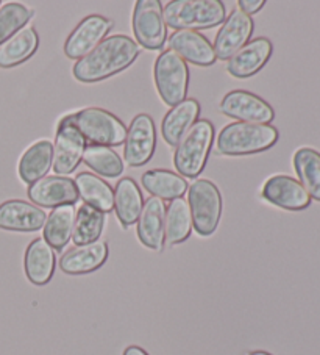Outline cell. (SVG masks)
<instances>
[{"mask_svg": "<svg viewBox=\"0 0 320 355\" xmlns=\"http://www.w3.org/2000/svg\"><path fill=\"white\" fill-rule=\"evenodd\" d=\"M141 53V46L127 35L105 38L94 51L78 60L73 77L82 83H97L130 67Z\"/></svg>", "mask_w": 320, "mask_h": 355, "instance_id": "1", "label": "cell"}, {"mask_svg": "<svg viewBox=\"0 0 320 355\" xmlns=\"http://www.w3.org/2000/svg\"><path fill=\"white\" fill-rule=\"evenodd\" d=\"M278 137V130L270 124L233 122L217 135L216 146L217 152L222 155H251L272 148Z\"/></svg>", "mask_w": 320, "mask_h": 355, "instance_id": "2", "label": "cell"}, {"mask_svg": "<svg viewBox=\"0 0 320 355\" xmlns=\"http://www.w3.org/2000/svg\"><path fill=\"white\" fill-rule=\"evenodd\" d=\"M214 125L208 119H200L189 128L177 144L174 155L175 169L184 179H197L205 169L214 141Z\"/></svg>", "mask_w": 320, "mask_h": 355, "instance_id": "3", "label": "cell"}, {"mask_svg": "<svg viewBox=\"0 0 320 355\" xmlns=\"http://www.w3.org/2000/svg\"><path fill=\"white\" fill-rule=\"evenodd\" d=\"M166 26L174 30L213 28L224 24L225 5L219 0H174L164 8Z\"/></svg>", "mask_w": 320, "mask_h": 355, "instance_id": "4", "label": "cell"}, {"mask_svg": "<svg viewBox=\"0 0 320 355\" xmlns=\"http://www.w3.org/2000/svg\"><path fill=\"white\" fill-rule=\"evenodd\" d=\"M188 191L193 227L200 236H211L222 218V194L216 183L206 179H197L194 183H190Z\"/></svg>", "mask_w": 320, "mask_h": 355, "instance_id": "5", "label": "cell"}, {"mask_svg": "<svg viewBox=\"0 0 320 355\" xmlns=\"http://www.w3.org/2000/svg\"><path fill=\"white\" fill-rule=\"evenodd\" d=\"M73 122L85 139L91 141L92 144L112 148L125 143V124L107 110L98 107L83 108L73 113Z\"/></svg>", "mask_w": 320, "mask_h": 355, "instance_id": "6", "label": "cell"}, {"mask_svg": "<svg viewBox=\"0 0 320 355\" xmlns=\"http://www.w3.org/2000/svg\"><path fill=\"white\" fill-rule=\"evenodd\" d=\"M153 78L161 101L168 107H175L186 99L189 87V69L186 61L175 52L164 51L153 66Z\"/></svg>", "mask_w": 320, "mask_h": 355, "instance_id": "7", "label": "cell"}, {"mask_svg": "<svg viewBox=\"0 0 320 355\" xmlns=\"http://www.w3.org/2000/svg\"><path fill=\"white\" fill-rule=\"evenodd\" d=\"M132 27L139 46L158 51L168 40L164 8L159 0H138L133 8Z\"/></svg>", "mask_w": 320, "mask_h": 355, "instance_id": "8", "label": "cell"}, {"mask_svg": "<svg viewBox=\"0 0 320 355\" xmlns=\"http://www.w3.org/2000/svg\"><path fill=\"white\" fill-rule=\"evenodd\" d=\"M86 139L73 122V114H67L60 121L53 144V171L58 175H67L83 162Z\"/></svg>", "mask_w": 320, "mask_h": 355, "instance_id": "9", "label": "cell"}, {"mask_svg": "<svg viewBox=\"0 0 320 355\" xmlns=\"http://www.w3.org/2000/svg\"><path fill=\"white\" fill-rule=\"evenodd\" d=\"M157 149V127L152 116L141 113L134 116L127 130L124 143V160L132 168H141L152 160Z\"/></svg>", "mask_w": 320, "mask_h": 355, "instance_id": "10", "label": "cell"}, {"mask_svg": "<svg viewBox=\"0 0 320 355\" xmlns=\"http://www.w3.org/2000/svg\"><path fill=\"white\" fill-rule=\"evenodd\" d=\"M220 112L229 118L250 124H269L275 118L269 102L245 89L230 91L220 102Z\"/></svg>", "mask_w": 320, "mask_h": 355, "instance_id": "11", "label": "cell"}, {"mask_svg": "<svg viewBox=\"0 0 320 355\" xmlns=\"http://www.w3.org/2000/svg\"><path fill=\"white\" fill-rule=\"evenodd\" d=\"M113 27L108 17L100 15H89L78 22L64 42V55L71 60H82L91 53Z\"/></svg>", "mask_w": 320, "mask_h": 355, "instance_id": "12", "label": "cell"}, {"mask_svg": "<svg viewBox=\"0 0 320 355\" xmlns=\"http://www.w3.org/2000/svg\"><path fill=\"white\" fill-rule=\"evenodd\" d=\"M254 19L241 10H233L224 21L214 40V53L217 60H230L233 55L247 44L254 35Z\"/></svg>", "mask_w": 320, "mask_h": 355, "instance_id": "13", "label": "cell"}, {"mask_svg": "<svg viewBox=\"0 0 320 355\" xmlns=\"http://www.w3.org/2000/svg\"><path fill=\"white\" fill-rule=\"evenodd\" d=\"M263 199L287 211H300L310 207L311 198L299 180L289 175H272L264 182Z\"/></svg>", "mask_w": 320, "mask_h": 355, "instance_id": "14", "label": "cell"}, {"mask_svg": "<svg viewBox=\"0 0 320 355\" xmlns=\"http://www.w3.org/2000/svg\"><path fill=\"white\" fill-rule=\"evenodd\" d=\"M28 198L36 207L57 208L60 205H73L80 199L73 180L61 175H46L28 188Z\"/></svg>", "mask_w": 320, "mask_h": 355, "instance_id": "15", "label": "cell"}, {"mask_svg": "<svg viewBox=\"0 0 320 355\" xmlns=\"http://www.w3.org/2000/svg\"><path fill=\"white\" fill-rule=\"evenodd\" d=\"M47 215L42 208L21 199L0 204V229L10 232H36L44 227Z\"/></svg>", "mask_w": 320, "mask_h": 355, "instance_id": "16", "label": "cell"}, {"mask_svg": "<svg viewBox=\"0 0 320 355\" xmlns=\"http://www.w3.org/2000/svg\"><path fill=\"white\" fill-rule=\"evenodd\" d=\"M169 51L195 66H213L216 63L214 47L206 36L194 30H177L169 38Z\"/></svg>", "mask_w": 320, "mask_h": 355, "instance_id": "17", "label": "cell"}, {"mask_svg": "<svg viewBox=\"0 0 320 355\" xmlns=\"http://www.w3.org/2000/svg\"><path fill=\"white\" fill-rule=\"evenodd\" d=\"M274 44L267 38H256L238 51L226 63V71L231 77L249 78L260 72L272 57Z\"/></svg>", "mask_w": 320, "mask_h": 355, "instance_id": "18", "label": "cell"}, {"mask_svg": "<svg viewBox=\"0 0 320 355\" xmlns=\"http://www.w3.org/2000/svg\"><path fill=\"white\" fill-rule=\"evenodd\" d=\"M108 244L105 241H96L85 246H77L61 257L60 268L64 274L82 275L94 272L100 269L108 260Z\"/></svg>", "mask_w": 320, "mask_h": 355, "instance_id": "19", "label": "cell"}, {"mask_svg": "<svg viewBox=\"0 0 320 355\" xmlns=\"http://www.w3.org/2000/svg\"><path fill=\"white\" fill-rule=\"evenodd\" d=\"M55 266H57V255L44 238H36L28 244L24 255V269L30 284L36 286L47 285L53 277Z\"/></svg>", "mask_w": 320, "mask_h": 355, "instance_id": "20", "label": "cell"}, {"mask_svg": "<svg viewBox=\"0 0 320 355\" xmlns=\"http://www.w3.org/2000/svg\"><path fill=\"white\" fill-rule=\"evenodd\" d=\"M164 202L158 198H150L143 207L138 218V238L143 246L152 250H161L164 246Z\"/></svg>", "mask_w": 320, "mask_h": 355, "instance_id": "21", "label": "cell"}, {"mask_svg": "<svg viewBox=\"0 0 320 355\" xmlns=\"http://www.w3.org/2000/svg\"><path fill=\"white\" fill-rule=\"evenodd\" d=\"M52 166L53 144L48 139H39L24 152L17 164V173L24 183L33 185L35 182L44 179Z\"/></svg>", "mask_w": 320, "mask_h": 355, "instance_id": "22", "label": "cell"}, {"mask_svg": "<svg viewBox=\"0 0 320 355\" xmlns=\"http://www.w3.org/2000/svg\"><path fill=\"white\" fill-rule=\"evenodd\" d=\"M200 114V103L195 99H184L178 105L172 107L164 116L161 135L169 146H177L186 132L193 127Z\"/></svg>", "mask_w": 320, "mask_h": 355, "instance_id": "23", "label": "cell"}, {"mask_svg": "<svg viewBox=\"0 0 320 355\" xmlns=\"http://www.w3.org/2000/svg\"><path fill=\"white\" fill-rule=\"evenodd\" d=\"M143 207L144 199L138 183L130 177L119 180L114 189V210L122 227L127 229L136 223Z\"/></svg>", "mask_w": 320, "mask_h": 355, "instance_id": "24", "label": "cell"}, {"mask_svg": "<svg viewBox=\"0 0 320 355\" xmlns=\"http://www.w3.org/2000/svg\"><path fill=\"white\" fill-rule=\"evenodd\" d=\"M39 36L33 27H24L0 46V67L10 69L27 61L38 51Z\"/></svg>", "mask_w": 320, "mask_h": 355, "instance_id": "25", "label": "cell"}, {"mask_svg": "<svg viewBox=\"0 0 320 355\" xmlns=\"http://www.w3.org/2000/svg\"><path fill=\"white\" fill-rule=\"evenodd\" d=\"M78 191V198H82L86 205H89L102 213H108L114 208V191L109 183L100 177L91 173H82L73 180Z\"/></svg>", "mask_w": 320, "mask_h": 355, "instance_id": "26", "label": "cell"}, {"mask_svg": "<svg viewBox=\"0 0 320 355\" xmlns=\"http://www.w3.org/2000/svg\"><path fill=\"white\" fill-rule=\"evenodd\" d=\"M143 187L152 198L161 200H174L188 191V182L180 174L169 169H152L143 175Z\"/></svg>", "mask_w": 320, "mask_h": 355, "instance_id": "27", "label": "cell"}, {"mask_svg": "<svg viewBox=\"0 0 320 355\" xmlns=\"http://www.w3.org/2000/svg\"><path fill=\"white\" fill-rule=\"evenodd\" d=\"M193 230V216L186 199L178 198L170 200L166 208L164 219V243L169 246H177L186 241Z\"/></svg>", "mask_w": 320, "mask_h": 355, "instance_id": "28", "label": "cell"}, {"mask_svg": "<svg viewBox=\"0 0 320 355\" xmlns=\"http://www.w3.org/2000/svg\"><path fill=\"white\" fill-rule=\"evenodd\" d=\"M73 224H75V208L73 205H60L53 208L44 224V240L53 250H61L71 241Z\"/></svg>", "mask_w": 320, "mask_h": 355, "instance_id": "29", "label": "cell"}, {"mask_svg": "<svg viewBox=\"0 0 320 355\" xmlns=\"http://www.w3.org/2000/svg\"><path fill=\"white\" fill-rule=\"evenodd\" d=\"M294 169L299 182L311 199L320 202V154L311 148H301L294 154Z\"/></svg>", "mask_w": 320, "mask_h": 355, "instance_id": "30", "label": "cell"}, {"mask_svg": "<svg viewBox=\"0 0 320 355\" xmlns=\"http://www.w3.org/2000/svg\"><path fill=\"white\" fill-rule=\"evenodd\" d=\"M105 225V213L83 204L75 213L72 241L75 246H85L98 241Z\"/></svg>", "mask_w": 320, "mask_h": 355, "instance_id": "31", "label": "cell"}, {"mask_svg": "<svg viewBox=\"0 0 320 355\" xmlns=\"http://www.w3.org/2000/svg\"><path fill=\"white\" fill-rule=\"evenodd\" d=\"M83 162L92 171H96L98 175L108 177V179H114V177H119L124 173V162H122V158L112 148H107V146H86Z\"/></svg>", "mask_w": 320, "mask_h": 355, "instance_id": "32", "label": "cell"}, {"mask_svg": "<svg viewBox=\"0 0 320 355\" xmlns=\"http://www.w3.org/2000/svg\"><path fill=\"white\" fill-rule=\"evenodd\" d=\"M35 11L27 5L8 2L0 7V46L27 26Z\"/></svg>", "mask_w": 320, "mask_h": 355, "instance_id": "33", "label": "cell"}, {"mask_svg": "<svg viewBox=\"0 0 320 355\" xmlns=\"http://www.w3.org/2000/svg\"><path fill=\"white\" fill-rule=\"evenodd\" d=\"M238 5L242 13L251 17V15L260 13L264 5H266V2H264V0H239Z\"/></svg>", "mask_w": 320, "mask_h": 355, "instance_id": "34", "label": "cell"}, {"mask_svg": "<svg viewBox=\"0 0 320 355\" xmlns=\"http://www.w3.org/2000/svg\"><path fill=\"white\" fill-rule=\"evenodd\" d=\"M122 355H150L149 352L147 351H144L143 347H139V346H128V347H125V351H124V354Z\"/></svg>", "mask_w": 320, "mask_h": 355, "instance_id": "35", "label": "cell"}, {"mask_svg": "<svg viewBox=\"0 0 320 355\" xmlns=\"http://www.w3.org/2000/svg\"><path fill=\"white\" fill-rule=\"evenodd\" d=\"M244 355H272V354L267 352V351H250V352L244 354Z\"/></svg>", "mask_w": 320, "mask_h": 355, "instance_id": "36", "label": "cell"}, {"mask_svg": "<svg viewBox=\"0 0 320 355\" xmlns=\"http://www.w3.org/2000/svg\"><path fill=\"white\" fill-rule=\"evenodd\" d=\"M0 5H2V2H0Z\"/></svg>", "mask_w": 320, "mask_h": 355, "instance_id": "37", "label": "cell"}]
</instances>
